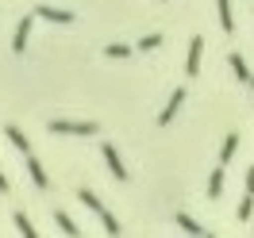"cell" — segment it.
<instances>
[{
    "instance_id": "cell-9",
    "label": "cell",
    "mask_w": 254,
    "mask_h": 238,
    "mask_svg": "<svg viewBox=\"0 0 254 238\" xmlns=\"http://www.w3.org/2000/svg\"><path fill=\"white\" fill-rule=\"evenodd\" d=\"M4 139H8V143L16 146V150H19V154H23V158L31 154V143H27V135H23V131H19V127H12V123H8V127H4Z\"/></svg>"
},
{
    "instance_id": "cell-7",
    "label": "cell",
    "mask_w": 254,
    "mask_h": 238,
    "mask_svg": "<svg viewBox=\"0 0 254 238\" xmlns=\"http://www.w3.org/2000/svg\"><path fill=\"white\" fill-rule=\"evenodd\" d=\"M27 39H31V16L19 19L16 35H12V50H16V54H23V50H27Z\"/></svg>"
},
{
    "instance_id": "cell-21",
    "label": "cell",
    "mask_w": 254,
    "mask_h": 238,
    "mask_svg": "<svg viewBox=\"0 0 254 238\" xmlns=\"http://www.w3.org/2000/svg\"><path fill=\"white\" fill-rule=\"evenodd\" d=\"M251 93H254V77H251Z\"/></svg>"
},
{
    "instance_id": "cell-8",
    "label": "cell",
    "mask_w": 254,
    "mask_h": 238,
    "mask_svg": "<svg viewBox=\"0 0 254 238\" xmlns=\"http://www.w3.org/2000/svg\"><path fill=\"white\" fill-rule=\"evenodd\" d=\"M104 161H108V169L116 181H127V169H124V161H120V154H116V146L104 143Z\"/></svg>"
},
{
    "instance_id": "cell-2",
    "label": "cell",
    "mask_w": 254,
    "mask_h": 238,
    "mask_svg": "<svg viewBox=\"0 0 254 238\" xmlns=\"http://www.w3.org/2000/svg\"><path fill=\"white\" fill-rule=\"evenodd\" d=\"M47 127H50V135H81V139L96 135V123H93V119H81V123H69V119H50Z\"/></svg>"
},
{
    "instance_id": "cell-6",
    "label": "cell",
    "mask_w": 254,
    "mask_h": 238,
    "mask_svg": "<svg viewBox=\"0 0 254 238\" xmlns=\"http://www.w3.org/2000/svg\"><path fill=\"white\" fill-rule=\"evenodd\" d=\"M251 207H254V165L247 169V192H243V204H239V219H251Z\"/></svg>"
},
{
    "instance_id": "cell-15",
    "label": "cell",
    "mask_w": 254,
    "mask_h": 238,
    "mask_svg": "<svg viewBox=\"0 0 254 238\" xmlns=\"http://www.w3.org/2000/svg\"><path fill=\"white\" fill-rule=\"evenodd\" d=\"M231 73H235V81H251V69L243 62V54H231Z\"/></svg>"
},
{
    "instance_id": "cell-13",
    "label": "cell",
    "mask_w": 254,
    "mask_h": 238,
    "mask_svg": "<svg viewBox=\"0 0 254 238\" xmlns=\"http://www.w3.org/2000/svg\"><path fill=\"white\" fill-rule=\"evenodd\" d=\"M235 150H239V135L231 131V135L223 139V150H220V165H227V161L235 158Z\"/></svg>"
},
{
    "instance_id": "cell-10",
    "label": "cell",
    "mask_w": 254,
    "mask_h": 238,
    "mask_svg": "<svg viewBox=\"0 0 254 238\" xmlns=\"http://www.w3.org/2000/svg\"><path fill=\"white\" fill-rule=\"evenodd\" d=\"M27 173H31V181H35V189H39V192H47V189H50L47 169H43V165H39V161H35L31 154H27Z\"/></svg>"
},
{
    "instance_id": "cell-5",
    "label": "cell",
    "mask_w": 254,
    "mask_h": 238,
    "mask_svg": "<svg viewBox=\"0 0 254 238\" xmlns=\"http://www.w3.org/2000/svg\"><path fill=\"white\" fill-rule=\"evenodd\" d=\"M35 16H43L47 23H73V19H77L73 12H65V8H50V4H39Z\"/></svg>"
},
{
    "instance_id": "cell-16",
    "label": "cell",
    "mask_w": 254,
    "mask_h": 238,
    "mask_svg": "<svg viewBox=\"0 0 254 238\" xmlns=\"http://www.w3.org/2000/svg\"><path fill=\"white\" fill-rule=\"evenodd\" d=\"M54 223H58V227H62L65 235H81V227L73 219H69V215H65V211H54Z\"/></svg>"
},
{
    "instance_id": "cell-12",
    "label": "cell",
    "mask_w": 254,
    "mask_h": 238,
    "mask_svg": "<svg viewBox=\"0 0 254 238\" xmlns=\"http://www.w3.org/2000/svg\"><path fill=\"white\" fill-rule=\"evenodd\" d=\"M174 219H177V227H181V231H189V235H208L204 227H200V223L192 219V215H185V211H177Z\"/></svg>"
},
{
    "instance_id": "cell-19",
    "label": "cell",
    "mask_w": 254,
    "mask_h": 238,
    "mask_svg": "<svg viewBox=\"0 0 254 238\" xmlns=\"http://www.w3.org/2000/svg\"><path fill=\"white\" fill-rule=\"evenodd\" d=\"M154 47H162V35H143L139 50H154Z\"/></svg>"
},
{
    "instance_id": "cell-20",
    "label": "cell",
    "mask_w": 254,
    "mask_h": 238,
    "mask_svg": "<svg viewBox=\"0 0 254 238\" xmlns=\"http://www.w3.org/2000/svg\"><path fill=\"white\" fill-rule=\"evenodd\" d=\"M0 192H8V177L0 173Z\"/></svg>"
},
{
    "instance_id": "cell-14",
    "label": "cell",
    "mask_w": 254,
    "mask_h": 238,
    "mask_svg": "<svg viewBox=\"0 0 254 238\" xmlns=\"http://www.w3.org/2000/svg\"><path fill=\"white\" fill-rule=\"evenodd\" d=\"M223 192V169H212V177H208V200H220Z\"/></svg>"
},
{
    "instance_id": "cell-11",
    "label": "cell",
    "mask_w": 254,
    "mask_h": 238,
    "mask_svg": "<svg viewBox=\"0 0 254 238\" xmlns=\"http://www.w3.org/2000/svg\"><path fill=\"white\" fill-rule=\"evenodd\" d=\"M216 8H220V27L227 35L235 31V16H231V0H216Z\"/></svg>"
},
{
    "instance_id": "cell-3",
    "label": "cell",
    "mask_w": 254,
    "mask_h": 238,
    "mask_svg": "<svg viewBox=\"0 0 254 238\" xmlns=\"http://www.w3.org/2000/svg\"><path fill=\"white\" fill-rule=\"evenodd\" d=\"M200 54H204V35H192V43H189V62H185L189 77H200Z\"/></svg>"
},
{
    "instance_id": "cell-17",
    "label": "cell",
    "mask_w": 254,
    "mask_h": 238,
    "mask_svg": "<svg viewBox=\"0 0 254 238\" xmlns=\"http://www.w3.org/2000/svg\"><path fill=\"white\" fill-rule=\"evenodd\" d=\"M16 231H19V235H23V238H35V235H39V231H35V227H31V219H27L23 211H16Z\"/></svg>"
},
{
    "instance_id": "cell-18",
    "label": "cell",
    "mask_w": 254,
    "mask_h": 238,
    "mask_svg": "<svg viewBox=\"0 0 254 238\" xmlns=\"http://www.w3.org/2000/svg\"><path fill=\"white\" fill-rule=\"evenodd\" d=\"M131 50H135V47H127V43H108V47H104V54H108V58H127Z\"/></svg>"
},
{
    "instance_id": "cell-1",
    "label": "cell",
    "mask_w": 254,
    "mask_h": 238,
    "mask_svg": "<svg viewBox=\"0 0 254 238\" xmlns=\"http://www.w3.org/2000/svg\"><path fill=\"white\" fill-rule=\"evenodd\" d=\"M77 200H81L85 207H89V211H93V215H96L100 223H104V231H108V235H120V219H116L112 211H104V204H100V200H96V196H93L89 189H81V192H77Z\"/></svg>"
},
{
    "instance_id": "cell-4",
    "label": "cell",
    "mask_w": 254,
    "mask_h": 238,
    "mask_svg": "<svg viewBox=\"0 0 254 238\" xmlns=\"http://www.w3.org/2000/svg\"><path fill=\"white\" fill-rule=\"evenodd\" d=\"M181 104H185V89H174V96L166 100V108H162V115H158V127H170V123H174V115H177Z\"/></svg>"
}]
</instances>
